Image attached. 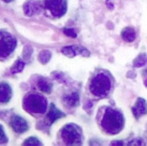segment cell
Here are the masks:
<instances>
[{"instance_id":"obj_2","label":"cell","mask_w":147,"mask_h":146,"mask_svg":"<svg viewBox=\"0 0 147 146\" xmlns=\"http://www.w3.org/2000/svg\"><path fill=\"white\" fill-rule=\"evenodd\" d=\"M111 89V81L104 73H98L90 83V91L97 97H105Z\"/></svg>"},{"instance_id":"obj_11","label":"cell","mask_w":147,"mask_h":146,"mask_svg":"<svg viewBox=\"0 0 147 146\" xmlns=\"http://www.w3.org/2000/svg\"><path fill=\"white\" fill-rule=\"evenodd\" d=\"M65 114L63 112H61L60 110L57 109L55 107L54 104H51L50 105V109H49L48 113L46 115V123L48 125H51L52 123H54L57 119L61 118V117H64Z\"/></svg>"},{"instance_id":"obj_1","label":"cell","mask_w":147,"mask_h":146,"mask_svg":"<svg viewBox=\"0 0 147 146\" xmlns=\"http://www.w3.org/2000/svg\"><path fill=\"white\" fill-rule=\"evenodd\" d=\"M124 117L120 111L107 107L101 119V127L110 135L118 134L123 129Z\"/></svg>"},{"instance_id":"obj_22","label":"cell","mask_w":147,"mask_h":146,"mask_svg":"<svg viewBox=\"0 0 147 146\" xmlns=\"http://www.w3.org/2000/svg\"><path fill=\"white\" fill-rule=\"evenodd\" d=\"M31 54H32V48L27 45V46H25V48H24V57H25V58H29L31 56Z\"/></svg>"},{"instance_id":"obj_14","label":"cell","mask_w":147,"mask_h":146,"mask_svg":"<svg viewBox=\"0 0 147 146\" xmlns=\"http://www.w3.org/2000/svg\"><path fill=\"white\" fill-rule=\"evenodd\" d=\"M121 37L126 42H133L136 38V33L133 28L126 27L121 31Z\"/></svg>"},{"instance_id":"obj_4","label":"cell","mask_w":147,"mask_h":146,"mask_svg":"<svg viewBox=\"0 0 147 146\" xmlns=\"http://www.w3.org/2000/svg\"><path fill=\"white\" fill-rule=\"evenodd\" d=\"M61 138L67 145H80L82 143L81 129L75 124H67L61 130Z\"/></svg>"},{"instance_id":"obj_9","label":"cell","mask_w":147,"mask_h":146,"mask_svg":"<svg viewBox=\"0 0 147 146\" xmlns=\"http://www.w3.org/2000/svg\"><path fill=\"white\" fill-rule=\"evenodd\" d=\"M62 53L68 57H74L76 54H81L84 56H89V51L80 46H66L62 48Z\"/></svg>"},{"instance_id":"obj_17","label":"cell","mask_w":147,"mask_h":146,"mask_svg":"<svg viewBox=\"0 0 147 146\" xmlns=\"http://www.w3.org/2000/svg\"><path fill=\"white\" fill-rule=\"evenodd\" d=\"M38 58L42 64H46L51 58V52L48 50H42L40 52V54H39Z\"/></svg>"},{"instance_id":"obj_7","label":"cell","mask_w":147,"mask_h":146,"mask_svg":"<svg viewBox=\"0 0 147 146\" xmlns=\"http://www.w3.org/2000/svg\"><path fill=\"white\" fill-rule=\"evenodd\" d=\"M10 126L16 133H24L28 130V124L24 118L21 116H13L10 120Z\"/></svg>"},{"instance_id":"obj_18","label":"cell","mask_w":147,"mask_h":146,"mask_svg":"<svg viewBox=\"0 0 147 146\" xmlns=\"http://www.w3.org/2000/svg\"><path fill=\"white\" fill-rule=\"evenodd\" d=\"M24 66H25V63H24V61H22L21 59H18V60L15 62V64L12 66L11 72L12 73H19V72H21V71L23 70Z\"/></svg>"},{"instance_id":"obj_26","label":"cell","mask_w":147,"mask_h":146,"mask_svg":"<svg viewBox=\"0 0 147 146\" xmlns=\"http://www.w3.org/2000/svg\"><path fill=\"white\" fill-rule=\"evenodd\" d=\"M144 84H145V85L147 86V79L145 80V81H144Z\"/></svg>"},{"instance_id":"obj_10","label":"cell","mask_w":147,"mask_h":146,"mask_svg":"<svg viewBox=\"0 0 147 146\" xmlns=\"http://www.w3.org/2000/svg\"><path fill=\"white\" fill-rule=\"evenodd\" d=\"M132 112L136 118H139L141 115L147 114V102L143 98H138L135 105L132 107Z\"/></svg>"},{"instance_id":"obj_16","label":"cell","mask_w":147,"mask_h":146,"mask_svg":"<svg viewBox=\"0 0 147 146\" xmlns=\"http://www.w3.org/2000/svg\"><path fill=\"white\" fill-rule=\"evenodd\" d=\"M147 62V56L145 53H141L140 55H138L137 58L134 60V67H141L143 65H145Z\"/></svg>"},{"instance_id":"obj_25","label":"cell","mask_w":147,"mask_h":146,"mask_svg":"<svg viewBox=\"0 0 147 146\" xmlns=\"http://www.w3.org/2000/svg\"><path fill=\"white\" fill-rule=\"evenodd\" d=\"M2 1H4V2H7V3H8V2H11L12 0H2Z\"/></svg>"},{"instance_id":"obj_6","label":"cell","mask_w":147,"mask_h":146,"mask_svg":"<svg viewBox=\"0 0 147 146\" xmlns=\"http://www.w3.org/2000/svg\"><path fill=\"white\" fill-rule=\"evenodd\" d=\"M44 6L54 17H61L67 10V0H44Z\"/></svg>"},{"instance_id":"obj_23","label":"cell","mask_w":147,"mask_h":146,"mask_svg":"<svg viewBox=\"0 0 147 146\" xmlns=\"http://www.w3.org/2000/svg\"><path fill=\"white\" fill-rule=\"evenodd\" d=\"M143 142H142V139H134L131 142H129V145H142Z\"/></svg>"},{"instance_id":"obj_8","label":"cell","mask_w":147,"mask_h":146,"mask_svg":"<svg viewBox=\"0 0 147 146\" xmlns=\"http://www.w3.org/2000/svg\"><path fill=\"white\" fill-rule=\"evenodd\" d=\"M24 13L27 16H32L35 14H39L42 11V6H41L40 1L38 0H28L25 2L23 6Z\"/></svg>"},{"instance_id":"obj_15","label":"cell","mask_w":147,"mask_h":146,"mask_svg":"<svg viewBox=\"0 0 147 146\" xmlns=\"http://www.w3.org/2000/svg\"><path fill=\"white\" fill-rule=\"evenodd\" d=\"M37 86H38L39 90L44 93H50L52 90V84L48 81L47 79L43 77H40L37 81Z\"/></svg>"},{"instance_id":"obj_20","label":"cell","mask_w":147,"mask_h":146,"mask_svg":"<svg viewBox=\"0 0 147 146\" xmlns=\"http://www.w3.org/2000/svg\"><path fill=\"white\" fill-rule=\"evenodd\" d=\"M7 142V137L5 135V132H4L3 127L0 125V144H3V143Z\"/></svg>"},{"instance_id":"obj_19","label":"cell","mask_w":147,"mask_h":146,"mask_svg":"<svg viewBox=\"0 0 147 146\" xmlns=\"http://www.w3.org/2000/svg\"><path fill=\"white\" fill-rule=\"evenodd\" d=\"M41 144H42V143L37 138H35V137H29V138H27L23 142V145H26V146L27 145H41Z\"/></svg>"},{"instance_id":"obj_3","label":"cell","mask_w":147,"mask_h":146,"mask_svg":"<svg viewBox=\"0 0 147 146\" xmlns=\"http://www.w3.org/2000/svg\"><path fill=\"white\" fill-rule=\"evenodd\" d=\"M23 107L27 112L42 114L47 110V100L39 94H28L23 100Z\"/></svg>"},{"instance_id":"obj_5","label":"cell","mask_w":147,"mask_h":146,"mask_svg":"<svg viewBox=\"0 0 147 146\" xmlns=\"http://www.w3.org/2000/svg\"><path fill=\"white\" fill-rule=\"evenodd\" d=\"M16 47V39L6 31H0V57L4 58L11 54Z\"/></svg>"},{"instance_id":"obj_24","label":"cell","mask_w":147,"mask_h":146,"mask_svg":"<svg viewBox=\"0 0 147 146\" xmlns=\"http://www.w3.org/2000/svg\"><path fill=\"white\" fill-rule=\"evenodd\" d=\"M111 145H123V142L122 141H114L111 143Z\"/></svg>"},{"instance_id":"obj_13","label":"cell","mask_w":147,"mask_h":146,"mask_svg":"<svg viewBox=\"0 0 147 146\" xmlns=\"http://www.w3.org/2000/svg\"><path fill=\"white\" fill-rule=\"evenodd\" d=\"M65 104H67L70 107H75L79 104V95H78L77 92H72L69 95L64 96L63 98Z\"/></svg>"},{"instance_id":"obj_12","label":"cell","mask_w":147,"mask_h":146,"mask_svg":"<svg viewBox=\"0 0 147 146\" xmlns=\"http://www.w3.org/2000/svg\"><path fill=\"white\" fill-rule=\"evenodd\" d=\"M12 96L11 88L8 84L0 83V103H7Z\"/></svg>"},{"instance_id":"obj_21","label":"cell","mask_w":147,"mask_h":146,"mask_svg":"<svg viewBox=\"0 0 147 146\" xmlns=\"http://www.w3.org/2000/svg\"><path fill=\"white\" fill-rule=\"evenodd\" d=\"M64 34H66L67 36H70L72 38H75L76 36V32L74 31V29H70V28H65L64 29Z\"/></svg>"}]
</instances>
